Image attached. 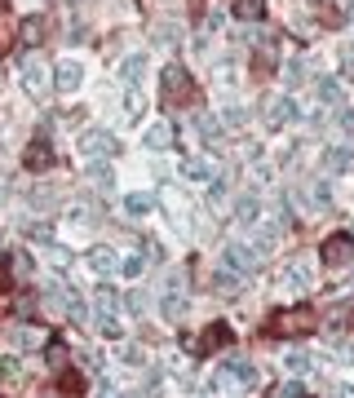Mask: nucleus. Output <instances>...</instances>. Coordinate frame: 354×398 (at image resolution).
Returning <instances> with one entry per match:
<instances>
[{
  "label": "nucleus",
  "mask_w": 354,
  "mask_h": 398,
  "mask_svg": "<svg viewBox=\"0 0 354 398\" xmlns=\"http://www.w3.org/2000/svg\"><path fill=\"white\" fill-rule=\"evenodd\" d=\"M314 327H319V314H314L310 306L279 310V314H271V323H266V332H271V337H310Z\"/></svg>",
  "instance_id": "obj_1"
},
{
  "label": "nucleus",
  "mask_w": 354,
  "mask_h": 398,
  "mask_svg": "<svg viewBox=\"0 0 354 398\" xmlns=\"http://www.w3.org/2000/svg\"><path fill=\"white\" fill-rule=\"evenodd\" d=\"M222 261H226V270H235L240 279H248L252 270H257V253H248V243H226Z\"/></svg>",
  "instance_id": "obj_2"
},
{
  "label": "nucleus",
  "mask_w": 354,
  "mask_h": 398,
  "mask_svg": "<svg viewBox=\"0 0 354 398\" xmlns=\"http://www.w3.org/2000/svg\"><path fill=\"white\" fill-rule=\"evenodd\" d=\"M23 85H27V93H31V97H40V93H45V85H49V66H45V58H40V54L23 58Z\"/></svg>",
  "instance_id": "obj_3"
},
{
  "label": "nucleus",
  "mask_w": 354,
  "mask_h": 398,
  "mask_svg": "<svg viewBox=\"0 0 354 398\" xmlns=\"http://www.w3.org/2000/svg\"><path fill=\"white\" fill-rule=\"evenodd\" d=\"M261 120L271 124V128H279V124L297 120V107H293V97H283V93H271V97H266V111H261Z\"/></svg>",
  "instance_id": "obj_4"
},
{
  "label": "nucleus",
  "mask_w": 354,
  "mask_h": 398,
  "mask_svg": "<svg viewBox=\"0 0 354 398\" xmlns=\"http://www.w3.org/2000/svg\"><path fill=\"white\" fill-rule=\"evenodd\" d=\"M319 257H324V265H350L354 261V235H332Z\"/></svg>",
  "instance_id": "obj_5"
},
{
  "label": "nucleus",
  "mask_w": 354,
  "mask_h": 398,
  "mask_svg": "<svg viewBox=\"0 0 354 398\" xmlns=\"http://www.w3.org/2000/svg\"><path fill=\"white\" fill-rule=\"evenodd\" d=\"M80 85H84V66H80V62L66 58V62L54 66V89H58V93H76Z\"/></svg>",
  "instance_id": "obj_6"
},
{
  "label": "nucleus",
  "mask_w": 354,
  "mask_h": 398,
  "mask_svg": "<svg viewBox=\"0 0 354 398\" xmlns=\"http://www.w3.org/2000/svg\"><path fill=\"white\" fill-rule=\"evenodd\" d=\"M80 151L89 155V159H98V155H111L115 151V133H107V128H89L80 138Z\"/></svg>",
  "instance_id": "obj_7"
},
{
  "label": "nucleus",
  "mask_w": 354,
  "mask_h": 398,
  "mask_svg": "<svg viewBox=\"0 0 354 398\" xmlns=\"http://www.w3.org/2000/svg\"><path fill=\"white\" fill-rule=\"evenodd\" d=\"M164 93L168 97H182V102H187V97H191V71H187V66H164Z\"/></svg>",
  "instance_id": "obj_8"
},
{
  "label": "nucleus",
  "mask_w": 354,
  "mask_h": 398,
  "mask_svg": "<svg viewBox=\"0 0 354 398\" xmlns=\"http://www.w3.org/2000/svg\"><path fill=\"white\" fill-rule=\"evenodd\" d=\"M23 164H27V169H49V164H54V151H49V142L45 138H36V142H31L27 146V155H23Z\"/></svg>",
  "instance_id": "obj_9"
},
{
  "label": "nucleus",
  "mask_w": 354,
  "mask_h": 398,
  "mask_svg": "<svg viewBox=\"0 0 354 398\" xmlns=\"http://www.w3.org/2000/svg\"><path fill=\"white\" fill-rule=\"evenodd\" d=\"M230 13L240 23H261L266 18V0H230Z\"/></svg>",
  "instance_id": "obj_10"
},
{
  "label": "nucleus",
  "mask_w": 354,
  "mask_h": 398,
  "mask_svg": "<svg viewBox=\"0 0 354 398\" xmlns=\"http://www.w3.org/2000/svg\"><path fill=\"white\" fill-rule=\"evenodd\" d=\"M142 142L151 146V151H168V146H173V124H164V120H160V124H151Z\"/></svg>",
  "instance_id": "obj_11"
},
{
  "label": "nucleus",
  "mask_w": 354,
  "mask_h": 398,
  "mask_svg": "<svg viewBox=\"0 0 354 398\" xmlns=\"http://www.w3.org/2000/svg\"><path fill=\"white\" fill-rule=\"evenodd\" d=\"M142 71H146V54H129V58L120 62V80H124L129 89H133V85H138V80H142Z\"/></svg>",
  "instance_id": "obj_12"
},
{
  "label": "nucleus",
  "mask_w": 354,
  "mask_h": 398,
  "mask_svg": "<svg viewBox=\"0 0 354 398\" xmlns=\"http://www.w3.org/2000/svg\"><path fill=\"white\" fill-rule=\"evenodd\" d=\"M222 345H230V327H226V323H213L204 337H199L195 350H222Z\"/></svg>",
  "instance_id": "obj_13"
},
{
  "label": "nucleus",
  "mask_w": 354,
  "mask_h": 398,
  "mask_svg": "<svg viewBox=\"0 0 354 398\" xmlns=\"http://www.w3.org/2000/svg\"><path fill=\"white\" fill-rule=\"evenodd\" d=\"M151 208H155V195H146V191L124 195V212H129V217H146Z\"/></svg>",
  "instance_id": "obj_14"
},
{
  "label": "nucleus",
  "mask_w": 354,
  "mask_h": 398,
  "mask_svg": "<svg viewBox=\"0 0 354 398\" xmlns=\"http://www.w3.org/2000/svg\"><path fill=\"white\" fill-rule=\"evenodd\" d=\"M283 284L288 288H310V265L306 261H288L283 265Z\"/></svg>",
  "instance_id": "obj_15"
},
{
  "label": "nucleus",
  "mask_w": 354,
  "mask_h": 398,
  "mask_svg": "<svg viewBox=\"0 0 354 398\" xmlns=\"http://www.w3.org/2000/svg\"><path fill=\"white\" fill-rule=\"evenodd\" d=\"M235 217H240V226H252V222L261 217V199L257 195H244L240 204H235Z\"/></svg>",
  "instance_id": "obj_16"
},
{
  "label": "nucleus",
  "mask_w": 354,
  "mask_h": 398,
  "mask_svg": "<svg viewBox=\"0 0 354 398\" xmlns=\"http://www.w3.org/2000/svg\"><path fill=\"white\" fill-rule=\"evenodd\" d=\"M182 173H187L191 181H213V177H217V169H213V159H199V155L182 164Z\"/></svg>",
  "instance_id": "obj_17"
},
{
  "label": "nucleus",
  "mask_w": 354,
  "mask_h": 398,
  "mask_svg": "<svg viewBox=\"0 0 354 398\" xmlns=\"http://www.w3.org/2000/svg\"><path fill=\"white\" fill-rule=\"evenodd\" d=\"M240 284H244V279L235 275V270H226V265H222V270L213 275V288L222 292V296H235V292H240Z\"/></svg>",
  "instance_id": "obj_18"
},
{
  "label": "nucleus",
  "mask_w": 354,
  "mask_h": 398,
  "mask_svg": "<svg viewBox=\"0 0 354 398\" xmlns=\"http://www.w3.org/2000/svg\"><path fill=\"white\" fill-rule=\"evenodd\" d=\"M226 376H240L244 385H252V380H257V368H252L248 358H226V368H222Z\"/></svg>",
  "instance_id": "obj_19"
},
{
  "label": "nucleus",
  "mask_w": 354,
  "mask_h": 398,
  "mask_svg": "<svg viewBox=\"0 0 354 398\" xmlns=\"http://www.w3.org/2000/svg\"><path fill=\"white\" fill-rule=\"evenodd\" d=\"M346 169H354V155H350V151H341V146H336V151L324 155V173H346Z\"/></svg>",
  "instance_id": "obj_20"
},
{
  "label": "nucleus",
  "mask_w": 354,
  "mask_h": 398,
  "mask_svg": "<svg viewBox=\"0 0 354 398\" xmlns=\"http://www.w3.org/2000/svg\"><path fill=\"white\" fill-rule=\"evenodd\" d=\"M283 71H288V76H283V80H288V89H297V85H306V80H310V62L306 58H293Z\"/></svg>",
  "instance_id": "obj_21"
},
{
  "label": "nucleus",
  "mask_w": 354,
  "mask_h": 398,
  "mask_svg": "<svg viewBox=\"0 0 354 398\" xmlns=\"http://www.w3.org/2000/svg\"><path fill=\"white\" fill-rule=\"evenodd\" d=\"M89 181H93V186L98 191H115V173H111V164H93V169H89Z\"/></svg>",
  "instance_id": "obj_22"
},
{
  "label": "nucleus",
  "mask_w": 354,
  "mask_h": 398,
  "mask_svg": "<svg viewBox=\"0 0 354 398\" xmlns=\"http://www.w3.org/2000/svg\"><path fill=\"white\" fill-rule=\"evenodd\" d=\"M115 310H120V296H115V292L102 284V288H98V314H102V319H111Z\"/></svg>",
  "instance_id": "obj_23"
},
{
  "label": "nucleus",
  "mask_w": 354,
  "mask_h": 398,
  "mask_svg": "<svg viewBox=\"0 0 354 398\" xmlns=\"http://www.w3.org/2000/svg\"><path fill=\"white\" fill-rule=\"evenodd\" d=\"M195 128H199V138H204V142L222 138V120H213V115H195Z\"/></svg>",
  "instance_id": "obj_24"
},
{
  "label": "nucleus",
  "mask_w": 354,
  "mask_h": 398,
  "mask_svg": "<svg viewBox=\"0 0 354 398\" xmlns=\"http://www.w3.org/2000/svg\"><path fill=\"white\" fill-rule=\"evenodd\" d=\"M266 398H310V394H306V385H297V380H283V385L266 390Z\"/></svg>",
  "instance_id": "obj_25"
},
{
  "label": "nucleus",
  "mask_w": 354,
  "mask_h": 398,
  "mask_svg": "<svg viewBox=\"0 0 354 398\" xmlns=\"http://www.w3.org/2000/svg\"><path fill=\"white\" fill-rule=\"evenodd\" d=\"M62 394H66V398H80V394H84V376L66 368V372H62Z\"/></svg>",
  "instance_id": "obj_26"
},
{
  "label": "nucleus",
  "mask_w": 354,
  "mask_h": 398,
  "mask_svg": "<svg viewBox=\"0 0 354 398\" xmlns=\"http://www.w3.org/2000/svg\"><path fill=\"white\" fill-rule=\"evenodd\" d=\"M319 97H324L328 107L341 102V80H319Z\"/></svg>",
  "instance_id": "obj_27"
},
{
  "label": "nucleus",
  "mask_w": 354,
  "mask_h": 398,
  "mask_svg": "<svg viewBox=\"0 0 354 398\" xmlns=\"http://www.w3.org/2000/svg\"><path fill=\"white\" fill-rule=\"evenodd\" d=\"M23 40H27V44H40V40H45V18H27V23H23Z\"/></svg>",
  "instance_id": "obj_28"
},
{
  "label": "nucleus",
  "mask_w": 354,
  "mask_h": 398,
  "mask_svg": "<svg viewBox=\"0 0 354 398\" xmlns=\"http://www.w3.org/2000/svg\"><path fill=\"white\" fill-rule=\"evenodd\" d=\"M306 199H310L314 208H328V199H332V195H328L324 181H310V186H306Z\"/></svg>",
  "instance_id": "obj_29"
},
{
  "label": "nucleus",
  "mask_w": 354,
  "mask_h": 398,
  "mask_svg": "<svg viewBox=\"0 0 354 398\" xmlns=\"http://www.w3.org/2000/svg\"><path fill=\"white\" fill-rule=\"evenodd\" d=\"M89 261H93V270H107V275L115 270V253H111V248H98Z\"/></svg>",
  "instance_id": "obj_30"
},
{
  "label": "nucleus",
  "mask_w": 354,
  "mask_h": 398,
  "mask_svg": "<svg viewBox=\"0 0 354 398\" xmlns=\"http://www.w3.org/2000/svg\"><path fill=\"white\" fill-rule=\"evenodd\" d=\"M310 368H314V363H310V354H301V350H293V354H288V372H297V376H306Z\"/></svg>",
  "instance_id": "obj_31"
},
{
  "label": "nucleus",
  "mask_w": 354,
  "mask_h": 398,
  "mask_svg": "<svg viewBox=\"0 0 354 398\" xmlns=\"http://www.w3.org/2000/svg\"><path fill=\"white\" fill-rule=\"evenodd\" d=\"M120 270H124V275H129V279H138V275H142V270H146V257H129V261H124V265H120Z\"/></svg>",
  "instance_id": "obj_32"
},
{
  "label": "nucleus",
  "mask_w": 354,
  "mask_h": 398,
  "mask_svg": "<svg viewBox=\"0 0 354 398\" xmlns=\"http://www.w3.org/2000/svg\"><path fill=\"white\" fill-rule=\"evenodd\" d=\"M45 341V332H36V327H23L18 332V345H40Z\"/></svg>",
  "instance_id": "obj_33"
},
{
  "label": "nucleus",
  "mask_w": 354,
  "mask_h": 398,
  "mask_svg": "<svg viewBox=\"0 0 354 398\" xmlns=\"http://www.w3.org/2000/svg\"><path fill=\"white\" fill-rule=\"evenodd\" d=\"M146 102H142V97L138 93H129V102H124V115H129V120H138V111H142Z\"/></svg>",
  "instance_id": "obj_34"
},
{
  "label": "nucleus",
  "mask_w": 354,
  "mask_h": 398,
  "mask_svg": "<svg viewBox=\"0 0 354 398\" xmlns=\"http://www.w3.org/2000/svg\"><path fill=\"white\" fill-rule=\"evenodd\" d=\"M66 217H71V222H80V226H89V208H84V204H76L71 212H66Z\"/></svg>",
  "instance_id": "obj_35"
},
{
  "label": "nucleus",
  "mask_w": 354,
  "mask_h": 398,
  "mask_svg": "<svg viewBox=\"0 0 354 398\" xmlns=\"http://www.w3.org/2000/svg\"><path fill=\"white\" fill-rule=\"evenodd\" d=\"M9 44H13V36H9V27H5V13H0V54H5Z\"/></svg>",
  "instance_id": "obj_36"
},
{
  "label": "nucleus",
  "mask_w": 354,
  "mask_h": 398,
  "mask_svg": "<svg viewBox=\"0 0 354 398\" xmlns=\"http://www.w3.org/2000/svg\"><path fill=\"white\" fill-rule=\"evenodd\" d=\"M31 239H40V243H49L54 235H49V226H31Z\"/></svg>",
  "instance_id": "obj_37"
},
{
  "label": "nucleus",
  "mask_w": 354,
  "mask_h": 398,
  "mask_svg": "<svg viewBox=\"0 0 354 398\" xmlns=\"http://www.w3.org/2000/svg\"><path fill=\"white\" fill-rule=\"evenodd\" d=\"M133 314H142V292H129V301H124Z\"/></svg>",
  "instance_id": "obj_38"
},
{
  "label": "nucleus",
  "mask_w": 354,
  "mask_h": 398,
  "mask_svg": "<svg viewBox=\"0 0 354 398\" xmlns=\"http://www.w3.org/2000/svg\"><path fill=\"white\" fill-rule=\"evenodd\" d=\"M0 376H13V358H5V354H0Z\"/></svg>",
  "instance_id": "obj_39"
},
{
  "label": "nucleus",
  "mask_w": 354,
  "mask_h": 398,
  "mask_svg": "<svg viewBox=\"0 0 354 398\" xmlns=\"http://www.w3.org/2000/svg\"><path fill=\"white\" fill-rule=\"evenodd\" d=\"M341 358H350V363H354V341H350V345H346V354H341Z\"/></svg>",
  "instance_id": "obj_40"
},
{
  "label": "nucleus",
  "mask_w": 354,
  "mask_h": 398,
  "mask_svg": "<svg viewBox=\"0 0 354 398\" xmlns=\"http://www.w3.org/2000/svg\"><path fill=\"white\" fill-rule=\"evenodd\" d=\"M5 288H9V284H5V275H0V292H5Z\"/></svg>",
  "instance_id": "obj_41"
}]
</instances>
